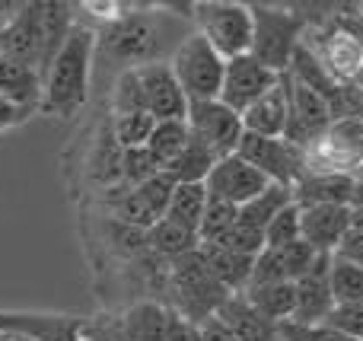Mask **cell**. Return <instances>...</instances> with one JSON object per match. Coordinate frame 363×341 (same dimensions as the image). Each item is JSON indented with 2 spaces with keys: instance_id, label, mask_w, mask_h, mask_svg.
Returning a JSON list of instances; mask_svg holds the SVG:
<instances>
[{
  "instance_id": "obj_1",
  "label": "cell",
  "mask_w": 363,
  "mask_h": 341,
  "mask_svg": "<svg viewBox=\"0 0 363 341\" xmlns=\"http://www.w3.org/2000/svg\"><path fill=\"white\" fill-rule=\"evenodd\" d=\"M93 61H96V29L77 19L61 55L55 57L48 74L42 77V99H38L35 112L48 115V118H74L89 99Z\"/></svg>"
},
{
  "instance_id": "obj_2",
  "label": "cell",
  "mask_w": 363,
  "mask_h": 341,
  "mask_svg": "<svg viewBox=\"0 0 363 341\" xmlns=\"http://www.w3.org/2000/svg\"><path fill=\"white\" fill-rule=\"evenodd\" d=\"M163 26L153 13H121L115 23L96 29V57L125 64V70L163 61Z\"/></svg>"
},
{
  "instance_id": "obj_3",
  "label": "cell",
  "mask_w": 363,
  "mask_h": 341,
  "mask_svg": "<svg viewBox=\"0 0 363 341\" xmlns=\"http://www.w3.org/2000/svg\"><path fill=\"white\" fill-rule=\"evenodd\" d=\"M169 67L176 74L182 93L188 96V102H211L220 99V86H223V67L226 61L213 51V45L207 42L201 32H188L182 35L169 57Z\"/></svg>"
},
{
  "instance_id": "obj_4",
  "label": "cell",
  "mask_w": 363,
  "mask_h": 341,
  "mask_svg": "<svg viewBox=\"0 0 363 341\" xmlns=\"http://www.w3.org/2000/svg\"><path fill=\"white\" fill-rule=\"evenodd\" d=\"M191 10V19L198 26L194 32H201L223 61L252 51V29H255L252 6L230 4V0H207V4H194Z\"/></svg>"
},
{
  "instance_id": "obj_5",
  "label": "cell",
  "mask_w": 363,
  "mask_h": 341,
  "mask_svg": "<svg viewBox=\"0 0 363 341\" xmlns=\"http://www.w3.org/2000/svg\"><path fill=\"white\" fill-rule=\"evenodd\" d=\"M169 287H172L176 303H179L176 313L185 319H191V323H204V319L217 316L223 300L230 297V294L213 281V274L207 272V265H204L198 249H194L191 255H185V259L172 262Z\"/></svg>"
},
{
  "instance_id": "obj_6",
  "label": "cell",
  "mask_w": 363,
  "mask_h": 341,
  "mask_svg": "<svg viewBox=\"0 0 363 341\" xmlns=\"http://www.w3.org/2000/svg\"><path fill=\"white\" fill-rule=\"evenodd\" d=\"M252 57L271 67L274 74H287L296 48H300V19L281 6H262L252 4Z\"/></svg>"
},
{
  "instance_id": "obj_7",
  "label": "cell",
  "mask_w": 363,
  "mask_h": 341,
  "mask_svg": "<svg viewBox=\"0 0 363 341\" xmlns=\"http://www.w3.org/2000/svg\"><path fill=\"white\" fill-rule=\"evenodd\" d=\"M284 89H287V108H290V118H287V134L284 140L294 147H309V144H319L325 140V134L332 131V99L322 96L319 89L306 86V83L294 80L290 74H281Z\"/></svg>"
},
{
  "instance_id": "obj_8",
  "label": "cell",
  "mask_w": 363,
  "mask_h": 341,
  "mask_svg": "<svg viewBox=\"0 0 363 341\" xmlns=\"http://www.w3.org/2000/svg\"><path fill=\"white\" fill-rule=\"evenodd\" d=\"M188 131H191L194 140L207 147L217 160L236 153L239 140H242L245 128L239 112H233L230 106H223L220 99L211 102H188Z\"/></svg>"
},
{
  "instance_id": "obj_9",
  "label": "cell",
  "mask_w": 363,
  "mask_h": 341,
  "mask_svg": "<svg viewBox=\"0 0 363 341\" xmlns=\"http://www.w3.org/2000/svg\"><path fill=\"white\" fill-rule=\"evenodd\" d=\"M236 153L249 166H255L268 182L294 189L303 179V150L287 144L284 138H258V134H242Z\"/></svg>"
},
{
  "instance_id": "obj_10",
  "label": "cell",
  "mask_w": 363,
  "mask_h": 341,
  "mask_svg": "<svg viewBox=\"0 0 363 341\" xmlns=\"http://www.w3.org/2000/svg\"><path fill=\"white\" fill-rule=\"evenodd\" d=\"M281 80V74H274L271 67H264L258 57L239 55L230 57L223 67V86H220V102L230 106L233 112L242 115L258 96H264L274 83Z\"/></svg>"
},
{
  "instance_id": "obj_11",
  "label": "cell",
  "mask_w": 363,
  "mask_h": 341,
  "mask_svg": "<svg viewBox=\"0 0 363 341\" xmlns=\"http://www.w3.org/2000/svg\"><path fill=\"white\" fill-rule=\"evenodd\" d=\"M268 185L271 182L255 169V166H249L239 153H230V157L217 160V166L211 169L204 189H207V195L217 198V201H226V204H233V208H242V204H249L255 195H262Z\"/></svg>"
},
{
  "instance_id": "obj_12",
  "label": "cell",
  "mask_w": 363,
  "mask_h": 341,
  "mask_svg": "<svg viewBox=\"0 0 363 341\" xmlns=\"http://www.w3.org/2000/svg\"><path fill=\"white\" fill-rule=\"evenodd\" d=\"M332 262L335 255H325V252H315V259L309 262L306 274L296 281V310L290 323H300V325L328 323V316L335 310V297H332V287H328Z\"/></svg>"
},
{
  "instance_id": "obj_13",
  "label": "cell",
  "mask_w": 363,
  "mask_h": 341,
  "mask_svg": "<svg viewBox=\"0 0 363 341\" xmlns=\"http://www.w3.org/2000/svg\"><path fill=\"white\" fill-rule=\"evenodd\" d=\"M140 83H144L147 112L157 121H185L188 118V96L182 93L169 61H153L138 67Z\"/></svg>"
},
{
  "instance_id": "obj_14",
  "label": "cell",
  "mask_w": 363,
  "mask_h": 341,
  "mask_svg": "<svg viewBox=\"0 0 363 341\" xmlns=\"http://www.w3.org/2000/svg\"><path fill=\"white\" fill-rule=\"evenodd\" d=\"M0 335H16L23 341H83L86 323L48 313H0Z\"/></svg>"
},
{
  "instance_id": "obj_15",
  "label": "cell",
  "mask_w": 363,
  "mask_h": 341,
  "mask_svg": "<svg viewBox=\"0 0 363 341\" xmlns=\"http://www.w3.org/2000/svg\"><path fill=\"white\" fill-rule=\"evenodd\" d=\"M0 55L38 70V61H42V38H38L35 4L13 6V13L4 19V26H0Z\"/></svg>"
},
{
  "instance_id": "obj_16",
  "label": "cell",
  "mask_w": 363,
  "mask_h": 341,
  "mask_svg": "<svg viewBox=\"0 0 363 341\" xmlns=\"http://www.w3.org/2000/svg\"><path fill=\"white\" fill-rule=\"evenodd\" d=\"M315 259V252L303 240L287 242V246L264 249L252 265V284H296L306 274L309 262Z\"/></svg>"
},
{
  "instance_id": "obj_17",
  "label": "cell",
  "mask_w": 363,
  "mask_h": 341,
  "mask_svg": "<svg viewBox=\"0 0 363 341\" xmlns=\"http://www.w3.org/2000/svg\"><path fill=\"white\" fill-rule=\"evenodd\" d=\"M354 179L351 169H315L303 172V179L294 185V201L300 208H315V204H328V208H351L354 198Z\"/></svg>"
},
{
  "instance_id": "obj_18",
  "label": "cell",
  "mask_w": 363,
  "mask_h": 341,
  "mask_svg": "<svg viewBox=\"0 0 363 341\" xmlns=\"http://www.w3.org/2000/svg\"><path fill=\"white\" fill-rule=\"evenodd\" d=\"M351 233V208H300V236L313 252L335 255L341 240Z\"/></svg>"
},
{
  "instance_id": "obj_19",
  "label": "cell",
  "mask_w": 363,
  "mask_h": 341,
  "mask_svg": "<svg viewBox=\"0 0 363 341\" xmlns=\"http://www.w3.org/2000/svg\"><path fill=\"white\" fill-rule=\"evenodd\" d=\"M38 16V38H42V61H38V77L48 74L55 57L61 55L64 42L70 38L77 26V6L61 4V0H38L35 4Z\"/></svg>"
},
{
  "instance_id": "obj_20",
  "label": "cell",
  "mask_w": 363,
  "mask_h": 341,
  "mask_svg": "<svg viewBox=\"0 0 363 341\" xmlns=\"http://www.w3.org/2000/svg\"><path fill=\"white\" fill-rule=\"evenodd\" d=\"M239 118H242L245 134H258V138H284V134H287V118H290L284 80H277L268 93L258 96Z\"/></svg>"
},
{
  "instance_id": "obj_21",
  "label": "cell",
  "mask_w": 363,
  "mask_h": 341,
  "mask_svg": "<svg viewBox=\"0 0 363 341\" xmlns=\"http://www.w3.org/2000/svg\"><path fill=\"white\" fill-rule=\"evenodd\" d=\"M172 323V306L157 300H138L118 319V332L125 341H166Z\"/></svg>"
},
{
  "instance_id": "obj_22",
  "label": "cell",
  "mask_w": 363,
  "mask_h": 341,
  "mask_svg": "<svg viewBox=\"0 0 363 341\" xmlns=\"http://www.w3.org/2000/svg\"><path fill=\"white\" fill-rule=\"evenodd\" d=\"M217 319H223L239 341H281L277 338V325L268 323L242 294H230L223 300V306L217 310Z\"/></svg>"
},
{
  "instance_id": "obj_23",
  "label": "cell",
  "mask_w": 363,
  "mask_h": 341,
  "mask_svg": "<svg viewBox=\"0 0 363 341\" xmlns=\"http://www.w3.org/2000/svg\"><path fill=\"white\" fill-rule=\"evenodd\" d=\"M0 99L16 108H26V112H35L38 99H42V77H38V70L0 55Z\"/></svg>"
},
{
  "instance_id": "obj_24",
  "label": "cell",
  "mask_w": 363,
  "mask_h": 341,
  "mask_svg": "<svg viewBox=\"0 0 363 341\" xmlns=\"http://www.w3.org/2000/svg\"><path fill=\"white\" fill-rule=\"evenodd\" d=\"M198 252H201V259H204L207 272L213 274V281H217L226 294H242L245 287H249L255 259L236 255V252H230V249H223V246H204V242L198 246Z\"/></svg>"
},
{
  "instance_id": "obj_25",
  "label": "cell",
  "mask_w": 363,
  "mask_h": 341,
  "mask_svg": "<svg viewBox=\"0 0 363 341\" xmlns=\"http://www.w3.org/2000/svg\"><path fill=\"white\" fill-rule=\"evenodd\" d=\"M242 297L274 325L290 323V319H294L296 284H252V287H245L242 291Z\"/></svg>"
},
{
  "instance_id": "obj_26",
  "label": "cell",
  "mask_w": 363,
  "mask_h": 341,
  "mask_svg": "<svg viewBox=\"0 0 363 341\" xmlns=\"http://www.w3.org/2000/svg\"><path fill=\"white\" fill-rule=\"evenodd\" d=\"M198 246H201V240L194 230L179 227V223L166 220V217L147 230V249H150L153 255H160V259L179 262V259H185V255H191Z\"/></svg>"
},
{
  "instance_id": "obj_27",
  "label": "cell",
  "mask_w": 363,
  "mask_h": 341,
  "mask_svg": "<svg viewBox=\"0 0 363 341\" xmlns=\"http://www.w3.org/2000/svg\"><path fill=\"white\" fill-rule=\"evenodd\" d=\"M287 204H294V189L271 182L262 195H255L249 204H242V208H239V223H242V227L258 230V233H264V230H268V223L274 220V217L281 214Z\"/></svg>"
},
{
  "instance_id": "obj_28",
  "label": "cell",
  "mask_w": 363,
  "mask_h": 341,
  "mask_svg": "<svg viewBox=\"0 0 363 341\" xmlns=\"http://www.w3.org/2000/svg\"><path fill=\"white\" fill-rule=\"evenodd\" d=\"M207 211V189L201 182H188V185H176L172 191V201L166 208V220L179 223L185 230H194L198 233L201 217Z\"/></svg>"
},
{
  "instance_id": "obj_29",
  "label": "cell",
  "mask_w": 363,
  "mask_h": 341,
  "mask_svg": "<svg viewBox=\"0 0 363 341\" xmlns=\"http://www.w3.org/2000/svg\"><path fill=\"white\" fill-rule=\"evenodd\" d=\"M188 140H191L188 121H157L150 140H147V150L153 153L160 169H169V166L182 157V150L188 147Z\"/></svg>"
},
{
  "instance_id": "obj_30",
  "label": "cell",
  "mask_w": 363,
  "mask_h": 341,
  "mask_svg": "<svg viewBox=\"0 0 363 341\" xmlns=\"http://www.w3.org/2000/svg\"><path fill=\"white\" fill-rule=\"evenodd\" d=\"M213 166H217V157H213V153L207 150L201 140L191 138V140H188V147L182 150V157L166 172H169L179 185H188V182H201V185H204Z\"/></svg>"
},
{
  "instance_id": "obj_31",
  "label": "cell",
  "mask_w": 363,
  "mask_h": 341,
  "mask_svg": "<svg viewBox=\"0 0 363 341\" xmlns=\"http://www.w3.org/2000/svg\"><path fill=\"white\" fill-rule=\"evenodd\" d=\"M322 64L332 77H354L363 67V45L354 35H335L322 55Z\"/></svg>"
},
{
  "instance_id": "obj_32",
  "label": "cell",
  "mask_w": 363,
  "mask_h": 341,
  "mask_svg": "<svg viewBox=\"0 0 363 341\" xmlns=\"http://www.w3.org/2000/svg\"><path fill=\"white\" fill-rule=\"evenodd\" d=\"M236 223H239V208H233V204L217 201V198L207 195V211H204V217H201L198 240L204 242V246H217Z\"/></svg>"
},
{
  "instance_id": "obj_33",
  "label": "cell",
  "mask_w": 363,
  "mask_h": 341,
  "mask_svg": "<svg viewBox=\"0 0 363 341\" xmlns=\"http://www.w3.org/2000/svg\"><path fill=\"white\" fill-rule=\"evenodd\" d=\"M328 287H332L335 306L363 303V268L351 265V262H345V259L335 255L332 274H328Z\"/></svg>"
},
{
  "instance_id": "obj_34",
  "label": "cell",
  "mask_w": 363,
  "mask_h": 341,
  "mask_svg": "<svg viewBox=\"0 0 363 341\" xmlns=\"http://www.w3.org/2000/svg\"><path fill=\"white\" fill-rule=\"evenodd\" d=\"M112 115H131V112H147V99H144V83H140L138 67L134 70H121L112 83V96H108Z\"/></svg>"
},
{
  "instance_id": "obj_35",
  "label": "cell",
  "mask_w": 363,
  "mask_h": 341,
  "mask_svg": "<svg viewBox=\"0 0 363 341\" xmlns=\"http://www.w3.org/2000/svg\"><path fill=\"white\" fill-rule=\"evenodd\" d=\"M157 118L150 112H131V115H115L112 118V138L121 150H134V147H147Z\"/></svg>"
},
{
  "instance_id": "obj_36",
  "label": "cell",
  "mask_w": 363,
  "mask_h": 341,
  "mask_svg": "<svg viewBox=\"0 0 363 341\" xmlns=\"http://www.w3.org/2000/svg\"><path fill=\"white\" fill-rule=\"evenodd\" d=\"M160 169V163L153 160V153L147 147H134V150H121V185L138 189L147 179H153Z\"/></svg>"
},
{
  "instance_id": "obj_37",
  "label": "cell",
  "mask_w": 363,
  "mask_h": 341,
  "mask_svg": "<svg viewBox=\"0 0 363 341\" xmlns=\"http://www.w3.org/2000/svg\"><path fill=\"white\" fill-rule=\"evenodd\" d=\"M296 240H303V236H300V204L294 201L268 223V230H264V249L287 246V242H296Z\"/></svg>"
},
{
  "instance_id": "obj_38",
  "label": "cell",
  "mask_w": 363,
  "mask_h": 341,
  "mask_svg": "<svg viewBox=\"0 0 363 341\" xmlns=\"http://www.w3.org/2000/svg\"><path fill=\"white\" fill-rule=\"evenodd\" d=\"M277 338L281 341H351L341 335L335 325L315 323V325H300V323H281L277 325Z\"/></svg>"
},
{
  "instance_id": "obj_39",
  "label": "cell",
  "mask_w": 363,
  "mask_h": 341,
  "mask_svg": "<svg viewBox=\"0 0 363 341\" xmlns=\"http://www.w3.org/2000/svg\"><path fill=\"white\" fill-rule=\"evenodd\" d=\"M217 246L230 249V252H236V255H245V259H258V255L264 252V233H258V230L236 223V227H233L230 233H226L223 240L217 242Z\"/></svg>"
},
{
  "instance_id": "obj_40",
  "label": "cell",
  "mask_w": 363,
  "mask_h": 341,
  "mask_svg": "<svg viewBox=\"0 0 363 341\" xmlns=\"http://www.w3.org/2000/svg\"><path fill=\"white\" fill-rule=\"evenodd\" d=\"M176 179L169 176V172H157L153 179H147L144 185H138V191L144 195V201L150 204L153 211H157L160 217H166V208H169V201H172V191H176Z\"/></svg>"
},
{
  "instance_id": "obj_41",
  "label": "cell",
  "mask_w": 363,
  "mask_h": 341,
  "mask_svg": "<svg viewBox=\"0 0 363 341\" xmlns=\"http://www.w3.org/2000/svg\"><path fill=\"white\" fill-rule=\"evenodd\" d=\"M328 325L347 335L351 341H363V303H347V306H335Z\"/></svg>"
},
{
  "instance_id": "obj_42",
  "label": "cell",
  "mask_w": 363,
  "mask_h": 341,
  "mask_svg": "<svg viewBox=\"0 0 363 341\" xmlns=\"http://www.w3.org/2000/svg\"><path fill=\"white\" fill-rule=\"evenodd\" d=\"M166 341H201L198 323H191V319L179 316V313L172 310V323H169V335H166Z\"/></svg>"
},
{
  "instance_id": "obj_43",
  "label": "cell",
  "mask_w": 363,
  "mask_h": 341,
  "mask_svg": "<svg viewBox=\"0 0 363 341\" xmlns=\"http://www.w3.org/2000/svg\"><path fill=\"white\" fill-rule=\"evenodd\" d=\"M338 259H345V262H351V265H357L363 268V233H357V230H351V233L341 240V246H338Z\"/></svg>"
},
{
  "instance_id": "obj_44",
  "label": "cell",
  "mask_w": 363,
  "mask_h": 341,
  "mask_svg": "<svg viewBox=\"0 0 363 341\" xmlns=\"http://www.w3.org/2000/svg\"><path fill=\"white\" fill-rule=\"evenodd\" d=\"M198 329H201V341H239V338L230 332V325H226L223 319H217V316H211V319H204V323H198Z\"/></svg>"
},
{
  "instance_id": "obj_45",
  "label": "cell",
  "mask_w": 363,
  "mask_h": 341,
  "mask_svg": "<svg viewBox=\"0 0 363 341\" xmlns=\"http://www.w3.org/2000/svg\"><path fill=\"white\" fill-rule=\"evenodd\" d=\"M83 341H125L118 332V325L115 329H108V325H86V338Z\"/></svg>"
},
{
  "instance_id": "obj_46",
  "label": "cell",
  "mask_w": 363,
  "mask_h": 341,
  "mask_svg": "<svg viewBox=\"0 0 363 341\" xmlns=\"http://www.w3.org/2000/svg\"><path fill=\"white\" fill-rule=\"evenodd\" d=\"M351 230L363 233V208H351Z\"/></svg>"
},
{
  "instance_id": "obj_47",
  "label": "cell",
  "mask_w": 363,
  "mask_h": 341,
  "mask_svg": "<svg viewBox=\"0 0 363 341\" xmlns=\"http://www.w3.org/2000/svg\"><path fill=\"white\" fill-rule=\"evenodd\" d=\"M351 208H363V179H357V185H354V198H351Z\"/></svg>"
},
{
  "instance_id": "obj_48",
  "label": "cell",
  "mask_w": 363,
  "mask_h": 341,
  "mask_svg": "<svg viewBox=\"0 0 363 341\" xmlns=\"http://www.w3.org/2000/svg\"><path fill=\"white\" fill-rule=\"evenodd\" d=\"M354 179H363V160H360V166L354 169Z\"/></svg>"
},
{
  "instance_id": "obj_49",
  "label": "cell",
  "mask_w": 363,
  "mask_h": 341,
  "mask_svg": "<svg viewBox=\"0 0 363 341\" xmlns=\"http://www.w3.org/2000/svg\"><path fill=\"white\" fill-rule=\"evenodd\" d=\"M4 19H6V16H4ZM4 19H0V26H4Z\"/></svg>"
},
{
  "instance_id": "obj_50",
  "label": "cell",
  "mask_w": 363,
  "mask_h": 341,
  "mask_svg": "<svg viewBox=\"0 0 363 341\" xmlns=\"http://www.w3.org/2000/svg\"><path fill=\"white\" fill-rule=\"evenodd\" d=\"M0 102H4V99H0Z\"/></svg>"
}]
</instances>
